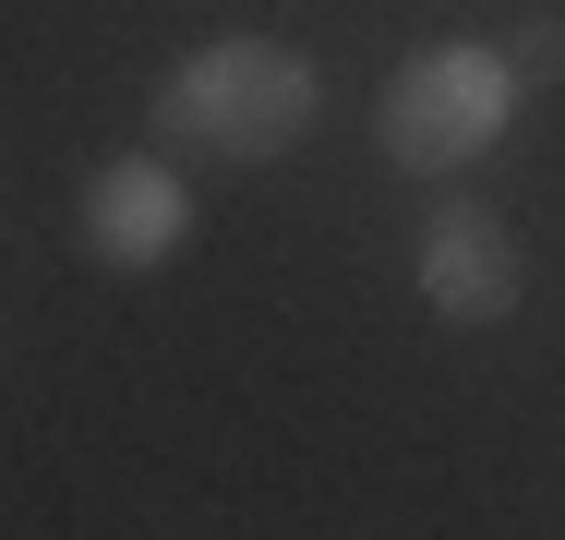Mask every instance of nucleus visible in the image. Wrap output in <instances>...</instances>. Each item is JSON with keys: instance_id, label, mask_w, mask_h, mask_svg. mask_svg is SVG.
<instances>
[{"instance_id": "obj_1", "label": "nucleus", "mask_w": 565, "mask_h": 540, "mask_svg": "<svg viewBox=\"0 0 565 540\" xmlns=\"http://www.w3.org/2000/svg\"><path fill=\"white\" fill-rule=\"evenodd\" d=\"M326 108V73L289 36H205L181 73H157L145 132L169 156H217V169H277Z\"/></svg>"}, {"instance_id": "obj_2", "label": "nucleus", "mask_w": 565, "mask_h": 540, "mask_svg": "<svg viewBox=\"0 0 565 540\" xmlns=\"http://www.w3.org/2000/svg\"><path fill=\"white\" fill-rule=\"evenodd\" d=\"M518 73H505V48H481V36H446V48H422V61H397V85L373 108V132H385V156L409 169V181H446L469 156H493L505 132H518Z\"/></svg>"}, {"instance_id": "obj_3", "label": "nucleus", "mask_w": 565, "mask_h": 540, "mask_svg": "<svg viewBox=\"0 0 565 540\" xmlns=\"http://www.w3.org/2000/svg\"><path fill=\"white\" fill-rule=\"evenodd\" d=\"M181 240H193V193H181L169 156H109L85 181V252L97 264L145 277V264H181Z\"/></svg>"}, {"instance_id": "obj_4", "label": "nucleus", "mask_w": 565, "mask_h": 540, "mask_svg": "<svg viewBox=\"0 0 565 540\" xmlns=\"http://www.w3.org/2000/svg\"><path fill=\"white\" fill-rule=\"evenodd\" d=\"M422 301L446 324H505L518 313V240H505V216H481V205H446V216H422Z\"/></svg>"}, {"instance_id": "obj_5", "label": "nucleus", "mask_w": 565, "mask_h": 540, "mask_svg": "<svg viewBox=\"0 0 565 540\" xmlns=\"http://www.w3.org/2000/svg\"><path fill=\"white\" fill-rule=\"evenodd\" d=\"M505 73H518V85H565V12H530V24L505 36Z\"/></svg>"}]
</instances>
